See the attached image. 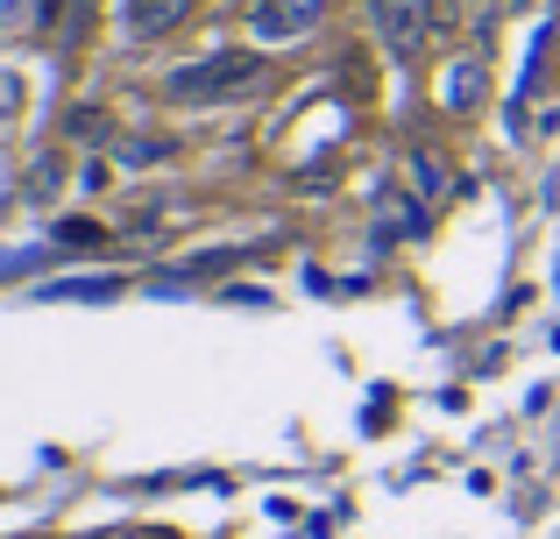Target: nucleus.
<instances>
[{
    "label": "nucleus",
    "instance_id": "nucleus-1",
    "mask_svg": "<svg viewBox=\"0 0 560 539\" xmlns=\"http://www.w3.org/2000/svg\"><path fill=\"white\" fill-rule=\"evenodd\" d=\"M256 85H262V57H248V50H220V57H206V65L171 71L164 93H171V99H185V107H213V99L256 93Z\"/></svg>",
    "mask_w": 560,
    "mask_h": 539
},
{
    "label": "nucleus",
    "instance_id": "nucleus-2",
    "mask_svg": "<svg viewBox=\"0 0 560 539\" xmlns=\"http://www.w3.org/2000/svg\"><path fill=\"white\" fill-rule=\"evenodd\" d=\"M370 14H376V36L390 43L397 57H411L433 36V0H370Z\"/></svg>",
    "mask_w": 560,
    "mask_h": 539
},
{
    "label": "nucleus",
    "instance_id": "nucleus-3",
    "mask_svg": "<svg viewBox=\"0 0 560 539\" xmlns=\"http://www.w3.org/2000/svg\"><path fill=\"white\" fill-rule=\"evenodd\" d=\"M405 192L419 199V207H440V199L454 192L447 156H440V150H425V142H419V150H405Z\"/></svg>",
    "mask_w": 560,
    "mask_h": 539
},
{
    "label": "nucleus",
    "instance_id": "nucleus-4",
    "mask_svg": "<svg viewBox=\"0 0 560 539\" xmlns=\"http://www.w3.org/2000/svg\"><path fill=\"white\" fill-rule=\"evenodd\" d=\"M327 14V0H256V36H305Z\"/></svg>",
    "mask_w": 560,
    "mask_h": 539
},
{
    "label": "nucleus",
    "instance_id": "nucleus-5",
    "mask_svg": "<svg viewBox=\"0 0 560 539\" xmlns=\"http://www.w3.org/2000/svg\"><path fill=\"white\" fill-rule=\"evenodd\" d=\"M185 8L191 0H128V28H136V36H164V28L185 22Z\"/></svg>",
    "mask_w": 560,
    "mask_h": 539
},
{
    "label": "nucleus",
    "instance_id": "nucleus-6",
    "mask_svg": "<svg viewBox=\"0 0 560 539\" xmlns=\"http://www.w3.org/2000/svg\"><path fill=\"white\" fill-rule=\"evenodd\" d=\"M440 93H447V107H454V114H476V107H482V65H454Z\"/></svg>",
    "mask_w": 560,
    "mask_h": 539
},
{
    "label": "nucleus",
    "instance_id": "nucleus-7",
    "mask_svg": "<svg viewBox=\"0 0 560 539\" xmlns=\"http://www.w3.org/2000/svg\"><path fill=\"white\" fill-rule=\"evenodd\" d=\"M85 14H93V0H43V22L50 28H85Z\"/></svg>",
    "mask_w": 560,
    "mask_h": 539
},
{
    "label": "nucleus",
    "instance_id": "nucleus-8",
    "mask_svg": "<svg viewBox=\"0 0 560 539\" xmlns=\"http://www.w3.org/2000/svg\"><path fill=\"white\" fill-rule=\"evenodd\" d=\"M156 156H171V142H121V164H156Z\"/></svg>",
    "mask_w": 560,
    "mask_h": 539
},
{
    "label": "nucleus",
    "instance_id": "nucleus-9",
    "mask_svg": "<svg viewBox=\"0 0 560 539\" xmlns=\"http://www.w3.org/2000/svg\"><path fill=\"white\" fill-rule=\"evenodd\" d=\"M14 99H22V85H14V79H0V107L14 114Z\"/></svg>",
    "mask_w": 560,
    "mask_h": 539
}]
</instances>
